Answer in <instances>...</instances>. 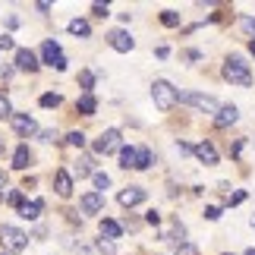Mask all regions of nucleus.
<instances>
[{
  "mask_svg": "<svg viewBox=\"0 0 255 255\" xmlns=\"http://www.w3.org/2000/svg\"><path fill=\"white\" fill-rule=\"evenodd\" d=\"M123 145H120V132L117 129H107V132H101V139H95V154H114Z\"/></svg>",
  "mask_w": 255,
  "mask_h": 255,
  "instance_id": "5",
  "label": "nucleus"
},
{
  "mask_svg": "<svg viewBox=\"0 0 255 255\" xmlns=\"http://www.w3.org/2000/svg\"><path fill=\"white\" fill-rule=\"evenodd\" d=\"M13 129L22 135V139H28V135L38 132V123H35V117H28V114H13Z\"/></svg>",
  "mask_w": 255,
  "mask_h": 255,
  "instance_id": "8",
  "label": "nucleus"
},
{
  "mask_svg": "<svg viewBox=\"0 0 255 255\" xmlns=\"http://www.w3.org/2000/svg\"><path fill=\"white\" fill-rule=\"evenodd\" d=\"M98 249L104 255H114V240H98Z\"/></svg>",
  "mask_w": 255,
  "mask_h": 255,
  "instance_id": "31",
  "label": "nucleus"
},
{
  "mask_svg": "<svg viewBox=\"0 0 255 255\" xmlns=\"http://www.w3.org/2000/svg\"><path fill=\"white\" fill-rule=\"evenodd\" d=\"M54 189H57V195L70 199V195H73V176L66 173V170H57V176H54Z\"/></svg>",
  "mask_w": 255,
  "mask_h": 255,
  "instance_id": "12",
  "label": "nucleus"
},
{
  "mask_svg": "<svg viewBox=\"0 0 255 255\" xmlns=\"http://www.w3.org/2000/svg\"><path fill=\"white\" fill-rule=\"evenodd\" d=\"M145 221H148V224H154V227H158V224H161V214H158V211H148V214H145Z\"/></svg>",
  "mask_w": 255,
  "mask_h": 255,
  "instance_id": "37",
  "label": "nucleus"
},
{
  "mask_svg": "<svg viewBox=\"0 0 255 255\" xmlns=\"http://www.w3.org/2000/svg\"><path fill=\"white\" fill-rule=\"evenodd\" d=\"M92 13H95L98 19H104V16H107V3H95V6H92Z\"/></svg>",
  "mask_w": 255,
  "mask_h": 255,
  "instance_id": "36",
  "label": "nucleus"
},
{
  "mask_svg": "<svg viewBox=\"0 0 255 255\" xmlns=\"http://www.w3.org/2000/svg\"><path fill=\"white\" fill-rule=\"evenodd\" d=\"M66 142H70L73 148H82V145H85V135L82 132H70V135H66Z\"/></svg>",
  "mask_w": 255,
  "mask_h": 255,
  "instance_id": "29",
  "label": "nucleus"
},
{
  "mask_svg": "<svg viewBox=\"0 0 255 255\" xmlns=\"http://www.w3.org/2000/svg\"><path fill=\"white\" fill-rule=\"evenodd\" d=\"M41 208H44V202H41V199H35V202H25L22 208H19V214H22L25 221H35L38 214H41Z\"/></svg>",
  "mask_w": 255,
  "mask_h": 255,
  "instance_id": "15",
  "label": "nucleus"
},
{
  "mask_svg": "<svg viewBox=\"0 0 255 255\" xmlns=\"http://www.w3.org/2000/svg\"><path fill=\"white\" fill-rule=\"evenodd\" d=\"M252 227H255V218H252Z\"/></svg>",
  "mask_w": 255,
  "mask_h": 255,
  "instance_id": "41",
  "label": "nucleus"
},
{
  "mask_svg": "<svg viewBox=\"0 0 255 255\" xmlns=\"http://www.w3.org/2000/svg\"><path fill=\"white\" fill-rule=\"evenodd\" d=\"M38 66H41V63H38V57H35L32 51H28V47H19V51H16V70H25V73H35V70H38Z\"/></svg>",
  "mask_w": 255,
  "mask_h": 255,
  "instance_id": "9",
  "label": "nucleus"
},
{
  "mask_svg": "<svg viewBox=\"0 0 255 255\" xmlns=\"http://www.w3.org/2000/svg\"><path fill=\"white\" fill-rule=\"evenodd\" d=\"M205 218H208V221H218V218H221V208H214V205H208V208H205Z\"/></svg>",
  "mask_w": 255,
  "mask_h": 255,
  "instance_id": "34",
  "label": "nucleus"
},
{
  "mask_svg": "<svg viewBox=\"0 0 255 255\" xmlns=\"http://www.w3.org/2000/svg\"><path fill=\"white\" fill-rule=\"evenodd\" d=\"M107 44H111L114 51H120V54H129L132 47H135V41L129 38V32H123V28H114V32L107 35Z\"/></svg>",
  "mask_w": 255,
  "mask_h": 255,
  "instance_id": "7",
  "label": "nucleus"
},
{
  "mask_svg": "<svg viewBox=\"0 0 255 255\" xmlns=\"http://www.w3.org/2000/svg\"><path fill=\"white\" fill-rule=\"evenodd\" d=\"M6 202L13 205V208H22V205H25V202H22V192H9V195H6Z\"/></svg>",
  "mask_w": 255,
  "mask_h": 255,
  "instance_id": "30",
  "label": "nucleus"
},
{
  "mask_svg": "<svg viewBox=\"0 0 255 255\" xmlns=\"http://www.w3.org/2000/svg\"><path fill=\"white\" fill-rule=\"evenodd\" d=\"M92 180H95L98 189H107V186H111V176H107V173H92Z\"/></svg>",
  "mask_w": 255,
  "mask_h": 255,
  "instance_id": "28",
  "label": "nucleus"
},
{
  "mask_svg": "<svg viewBox=\"0 0 255 255\" xmlns=\"http://www.w3.org/2000/svg\"><path fill=\"white\" fill-rule=\"evenodd\" d=\"M79 85L85 88V95H92V85H95V73L82 70V73H79Z\"/></svg>",
  "mask_w": 255,
  "mask_h": 255,
  "instance_id": "26",
  "label": "nucleus"
},
{
  "mask_svg": "<svg viewBox=\"0 0 255 255\" xmlns=\"http://www.w3.org/2000/svg\"><path fill=\"white\" fill-rule=\"evenodd\" d=\"M95 107H98V101H95L92 95H82L79 101H76V111H79V114H85V117H92V114H95Z\"/></svg>",
  "mask_w": 255,
  "mask_h": 255,
  "instance_id": "17",
  "label": "nucleus"
},
{
  "mask_svg": "<svg viewBox=\"0 0 255 255\" xmlns=\"http://www.w3.org/2000/svg\"><path fill=\"white\" fill-rule=\"evenodd\" d=\"M0 120H13V104L6 95H0Z\"/></svg>",
  "mask_w": 255,
  "mask_h": 255,
  "instance_id": "24",
  "label": "nucleus"
},
{
  "mask_svg": "<svg viewBox=\"0 0 255 255\" xmlns=\"http://www.w3.org/2000/svg\"><path fill=\"white\" fill-rule=\"evenodd\" d=\"M101 208H104V195H101V192L82 195V211H85V214H98Z\"/></svg>",
  "mask_w": 255,
  "mask_h": 255,
  "instance_id": "13",
  "label": "nucleus"
},
{
  "mask_svg": "<svg viewBox=\"0 0 255 255\" xmlns=\"http://www.w3.org/2000/svg\"><path fill=\"white\" fill-rule=\"evenodd\" d=\"M0 148H3V145H0Z\"/></svg>",
  "mask_w": 255,
  "mask_h": 255,
  "instance_id": "42",
  "label": "nucleus"
},
{
  "mask_svg": "<svg viewBox=\"0 0 255 255\" xmlns=\"http://www.w3.org/2000/svg\"><path fill=\"white\" fill-rule=\"evenodd\" d=\"M13 38H9V35H0V51H13Z\"/></svg>",
  "mask_w": 255,
  "mask_h": 255,
  "instance_id": "33",
  "label": "nucleus"
},
{
  "mask_svg": "<svg viewBox=\"0 0 255 255\" xmlns=\"http://www.w3.org/2000/svg\"><path fill=\"white\" fill-rule=\"evenodd\" d=\"M180 101H183V104L199 107L202 114H218V111H221L218 101H214L211 95H199V92H180Z\"/></svg>",
  "mask_w": 255,
  "mask_h": 255,
  "instance_id": "4",
  "label": "nucleus"
},
{
  "mask_svg": "<svg viewBox=\"0 0 255 255\" xmlns=\"http://www.w3.org/2000/svg\"><path fill=\"white\" fill-rule=\"evenodd\" d=\"M148 167H151V151L135 148V170H148Z\"/></svg>",
  "mask_w": 255,
  "mask_h": 255,
  "instance_id": "21",
  "label": "nucleus"
},
{
  "mask_svg": "<svg viewBox=\"0 0 255 255\" xmlns=\"http://www.w3.org/2000/svg\"><path fill=\"white\" fill-rule=\"evenodd\" d=\"M240 25H243V32H246V35H255V19H252V16H246Z\"/></svg>",
  "mask_w": 255,
  "mask_h": 255,
  "instance_id": "32",
  "label": "nucleus"
},
{
  "mask_svg": "<svg viewBox=\"0 0 255 255\" xmlns=\"http://www.w3.org/2000/svg\"><path fill=\"white\" fill-rule=\"evenodd\" d=\"M151 98H154V104L161 107V111H170V107L180 101V92L167 82V79H154V85H151Z\"/></svg>",
  "mask_w": 255,
  "mask_h": 255,
  "instance_id": "1",
  "label": "nucleus"
},
{
  "mask_svg": "<svg viewBox=\"0 0 255 255\" xmlns=\"http://www.w3.org/2000/svg\"><path fill=\"white\" fill-rule=\"evenodd\" d=\"M28 161H32V154H28V148H25V145H19V148H16V154H13V167L25 170V167H28Z\"/></svg>",
  "mask_w": 255,
  "mask_h": 255,
  "instance_id": "20",
  "label": "nucleus"
},
{
  "mask_svg": "<svg viewBox=\"0 0 255 255\" xmlns=\"http://www.w3.org/2000/svg\"><path fill=\"white\" fill-rule=\"evenodd\" d=\"M120 167H135V148L129 145V148H120Z\"/></svg>",
  "mask_w": 255,
  "mask_h": 255,
  "instance_id": "22",
  "label": "nucleus"
},
{
  "mask_svg": "<svg viewBox=\"0 0 255 255\" xmlns=\"http://www.w3.org/2000/svg\"><path fill=\"white\" fill-rule=\"evenodd\" d=\"M57 104H60V95H54V92L41 95V107H57Z\"/></svg>",
  "mask_w": 255,
  "mask_h": 255,
  "instance_id": "27",
  "label": "nucleus"
},
{
  "mask_svg": "<svg viewBox=\"0 0 255 255\" xmlns=\"http://www.w3.org/2000/svg\"><path fill=\"white\" fill-rule=\"evenodd\" d=\"M41 139H44V142H60V135H57V129H44Z\"/></svg>",
  "mask_w": 255,
  "mask_h": 255,
  "instance_id": "35",
  "label": "nucleus"
},
{
  "mask_svg": "<svg viewBox=\"0 0 255 255\" xmlns=\"http://www.w3.org/2000/svg\"><path fill=\"white\" fill-rule=\"evenodd\" d=\"M173 255H199V249H195L189 240H180V243L173 246Z\"/></svg>",
  "mask_w": 255,
  "mask_h": 255,
  "instance_id": "23",
  "label": "nucleus"
},
{
  "mask_svg": "<svg viewBox=\"0 0 255 255\" xmlns=\"http://www.w3.org/2000/svg\"><path fill=\"white\" fill-rule=\"evenodd\" d=\"M224 79L233 82V85H243V88H249L252 85V73L246 70V63L240 60V57H230L227 63H224Z\"/></svg>",
  "mask_w": 255,
  "mask_h": 255,
  "instance_id": "2",
  "label": "nucleus"
},
{
  "mask_svg": "<svg viewBox=\"0 0 255 255\" xmlns=\"http://www.w3.org/2000/svg\"><path fill=\"white\" fill-rule=\"evenodd\" d=\"M3 189H6V173L0 170V195H3Z\"/></svg>",
  "mask_w": 255,
  "mask_h": 255,
  "instance_id": "39",
  "label": "nucleus"
},
{
  "mask_svg": "<svg viewBox=\"0 0 255 255\" xmlns=\"http://www.w3.org/2000/svg\"><path fill=\"white\" fill-rule=\"evenodd\" d=\"M237 117H240V111L233 104H224L221 111H218V117H214V123L218 126H230V123H237Z\"/></svg>",
  "mask_w": 255,
  "mask_h": 255,
  "instance_id": "14",
  "label": "nucleus"
},
{
  "mask_svg": "<svg viewBox=\"0 0 255 255\" xmlns=\"http://www.w3.org/2000/svg\"><path fill=\"white\" fill-rule=\"evenodd\" d=\"M243 199H246V192H233V195H230V199H227V202H230V205H240Z\"/></svg>",
  "mask_w": 255,
  "mask_h": 255,
  "instance_id": "38",
  "label": "nucleus"
},
{
  "mask_svg": "<svg viewBox=\"0 0 255 255\" xmlns=\"http://www.w3.org/2000/svg\"><path fill=\"white\" fill-rule=\"evenodd\" d=\"M0 246L9 249V252H22L28 246V237L19 227H13V224H3L0 227Z\"/></svg>",
  "mask_w": 255,
  "mask_h": 255,
  "instance_id": "3",
  "label": "nucleus"
},
{
  "mask_svg": "<svg viewBox=\"0 0 255 255\" xmlns=\"http://www.w3.org/2000/svg\"><path fill=\"white\" fill-rule=\"evenodd\" d=\"M41 57H44V63L54 66V70H66V57H63V51H60L57 41H44L41 44Z\"/></svg>",
  "mask_w": 255,
  "mask_h": 255,
  "instance_id": "6",
  "label": "nucleus"
},
{
  "mask_svg": "<svg viewBox=\"0 0 255 255\" xmlns=\"http://www.w3.org/2000/svg\"><path fill=\"white\" fill-rule=\"evenodd\" d=\"M161 22L167 25V28H176V25H180V13H173V9H164V13H161Z\"/></svg>",
  "mask_w": 255,
  "mask_h": 255,
  "instance_id": "25",
  "label": "nucleus"
},
{
  "mask_svg": "<svg viewBox=\"0 0 255 255\" xmlns=\"http://www.w3.org/2000/svg\"><path fill=\"white\" fill-rule=\"evenodd\" d=\"M70 35H76V38H88V35H92V25H88L85 19H73V22H70Z\"/></svg>",
  "mask_w": 255,
  "mask_h": 255,
  "instance_id": "18",
  "label": "nucleus"
},
{
  "mask_svg": "<svg viewBox=\"0 0 255 255\" xmlns=\"http://www.w3.org/2000/svg\"><path fill=\"white\" fill-rule=\"evenodd\" d=\"M249 54L255 57V38H252V41H249Z\"/></svg>",
  "mask_w": 255,
  "mask_h": 255,
  "instance_id": "40",
  "label": "nucleus"
},
{
  "mask_svg": "<svg viewBox=\"0 0 255 255\" xmlns=\"http://www.w3.org/2000/svg\"><path fill=\"white\" fill-rule=\"evenodd\" d=\"M73 173L79 176V180H82V176H92V173H95V167H92V158H85V154H82V158L76 161V167H73Z\"/></svg>",
  "mask_w": 255,
  "mask_h": 255,
  "instance_id": "19",
  "label": "nucleus"
},
{
  "mask_svg": "<svg viewBox=\"0 0 255 255\" xmlns=\"http://www.w3.org/2000/svg\"><path fill=\"white\" fill-rule=\"evenodd\" d=\"M195 158H199L202 164H208V167H214V164H218V151H214L211 142H199L195 145Z\"/></svg>",
  "mask_w": 255,
  "mask_h": 255,
  "instance_id": "11",
  "label": "nucleus"
},
{
  "mask_svg": "<svg viewBox=\"0 0 255 255\" xmlns=\"http://www.w3.org/2000/svg\"><path fill=\"white\" fill-rule=\"evenodd\" d=\"M101 237L104 240H117V237H120V224L111 221V218H104L101 221Z\"/></svg>",
  "mask_w": 255,
  "mask_h": 255,
  "instance_id": "16",
  "label": "nucleus"
},
{
  "mask_svg": "<svg viewBox=\"0 0 255 255\" xmlns=\"http://www.w3.org/2000/svg\"><path fill=\"white\" fill-rule=\"evenodd\" d=\"M142 202H145V189H142V186H126V189L120 192V205H126V208L142 205Z\"/></svg>",
  "mask_w": 255,
  "mask_h": 255,
  "instance_id": "10",
  "label": "nucleus"
}]
</instances>
